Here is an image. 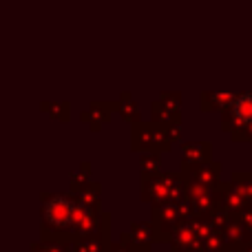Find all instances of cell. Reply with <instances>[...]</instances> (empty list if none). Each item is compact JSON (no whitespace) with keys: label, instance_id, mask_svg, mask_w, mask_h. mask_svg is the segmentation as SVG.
Returning <instances> with one entry per match:
<instances>
[{"label":"cell","instance_id":"ba28073f","mask_svg":"<svg viewBox=\"0 0 252 252\" xmlns=\"http://www.w3.org/2000/svg\"><path fill=\"white\" fill-rule=\"evenodd\" d=\"M122 244H126L130 250L135 252H151L153 246L157 244L155 241V230H153L151 221H135L130 223L128 232H122L118 237Z\"/></svg>","mask_w":252,"mask_h":252},{"label":"cell","instance_id":"d6986e66","mask_svg":"<svg viewBox=\"0 0 252 252\" xmlns=\"http://www.w3.org/2000/svg\"><path fill=\"white\" fill-rule=\"evenodd\" d=\"M78 195V199L82 204H89V206H102V184L100 182H89L84 188L80 190H73Z\"/></svg>","mask_w":252,"mask_h":252},{"label":"cell","instance_id":"e0dca14e","mask_svg":"<svg viewBox=\"0 0 252 252\" xmlns=\"http://www.w3.org/2000/svg\"><path fill=\"white\" fill-rule=\"evenodd\" d=\"M118 113L122 115V120H124V122H128L130 126L142 122V115H139L142 111H139V104H137V100H135L128 91L120 93V97H118Z\"/></svg>","mask_w":252,"mask_h":252},{"label":"cell","instance_id":"ffe728a7","mask_svg":"<svg viewBox=\"0 0 252 252\" xmlns=\"http://www.w3.org/2000/svg\"><path fill=\"white\" fill-rule=\"evenodd\" d=\"M230 182L235 184L237 190H239L246 199L252 201V170H232Z\"/></svg>","mask_w":252,"mask_h":252},{"label":"cell","instance_id":"8992f818","mask_svg":"<svg viewBox=\"0 0 252 252\" xmlns=\"http://www.w3.org/2000/svg\"><path fill=\"white\" fill-rule=\"evenodd\" d=\"M248 124H252V91H241L230 109L221 113V128L230 135Z\"/></svg>","mask_w":252,"mask_h":252},{"label":"cell","instance_id":"2e32d148","mask_svg":"<svg viewBox=\"0 0 252 252\" xmlns=\"http://www.w3.org/2000/svg\"><path fill=\"white\" fill-rule=\"evenodd\" d=\"M111 228L91 237H82L71 244V252H109L111 250Z\"/></svg>","mask_w":252,"mask_h":252},{"label":"cell","instance_id":"52a82bcc","mask_svg":"<svg viewBox=\"0 0 252 252\" xmlns=\"http://www.w3.org/2000/svg\"><path fill=\"white\" fill-rule=\"evenodd\" d=\"M118 111V100H93L89 109L80 113V122L87 124L93 133H100L106 124L111 122V115Z\"/></svg>","mask_w":252,"mask_h":252},{"label":"cell","instance_id":"8fae6325","mask_svg":"<svg viewBox=\"0 0 252 252\" xmlns=\"http://www.w3.org/2000/svg\"><path fill=\"white\" fill-rule=\"evenodd\" d=\"M210 159H213V144L210 142H182V157H179L182 170L195 168Z\"/></svg>","mask_w":252,"mask_h":252},{"label":"cell","instance_id":"83f0119b","mask_svg":"<svg viewBox=\"0 0 252 252\" xmlns=\"http://www.w3.org/2000/svg\"><path fill=\"white\" fill-rule=\"evenodd\" d=\"M226 252H246V250H230V248H228Z\"/></svg>","mask_w":252,"mask_h":252},{"label":"cell","instance_id":"603a6c76","mask_svg":"<svg viewBox=\"0 0 252 252\" xmlns=\"http://www.w3.org/2000/svg\"><path fill=\"white\" fill-rule=\"evenodd\" d=\"M139 170L142 173H157V170H161V153L157 151L139 153Z\"/></svg>","mask_w":252,"mask_h":252},{"label":"cell","instance_id":"5b68a950","mask_svg":"<svg viewBox=\"0 0 252 252\" xmlns=\"http://www.w3.org/2000/svg\"><path fill=\"white\" fill-rule=\"evenodd\" d=\"M151 120L161 126L182 124V93L161 91L159 97L151 102Z\"/></svg>","mask_w":252,"mask_h":252},{"label":"cell","instance_id":"7402d4cb","mask_svg":"<svg viewBox=\"0 0 252 252\" xmlns=\"http://www.w3.org/2000/svg\"><path fill=\"white\" fill-rule=\"evenodd\" d=\"M25 252H71V244H62V241H49L38 239L29 246Z\"/></svg>","mask_w":252,"mask_h":252},{"label":"cell","instance_id":"7c38bea8","mask_svg":"<svg viewBox=\"0 0 252 252\" xmlns=\"http://www.w3.org/2000/svg\"><path fill=\"white\" fill-rule=\"evenodd\" d=\"M188 179L192 184H199V186H208V188H217L221 184V173H223V164L221 161H206L199 164L195 168H188Z\"/></svg>","mask_w":252,"mask_h":252},{"label":"cell","instance_id":"4316f807","mask_svg":"<svg viewBox=\"0 0 252 252\" xmlns=\"http://www.w3.org/2000/svg\"><path fill=\"white\" fill-rule=\"evenodd\" d=\"M109 252H135V250H130L128 248V246H126V244H122V241H111V250Z\"/></svg>","mask_w":252,"mask_h":252},{"label":"cell","instance_id":"44dd1931","mask_svg":"<svg viewBox=\"0 0 252 252\" xmlns=\"http://www.w3.org/2000/svg\"><path fill=\"white\" fill-rule=\"evenodd\" d=\"M91 173H93L91 161H82V164L78 166V170L71 175L69 190H80V188H84L89 182H91Z\"/></svg>","mask_w":252,"mask_h":252},{"label":"cell","instance_id":"ac0fdd59","mask_svg":"<svg viewBox=\"0 0 252 252\" xmlns=\"http://www.w3.org/2000/svg\"><path fill=\"white\" fill-rule=\"evenodd\" d=\"M40 111L47 113L51 120H58V122L66 124L71 120V104L69 102H42L40 104Z\"/></svg>","mask_w":252,"mask_h":252},{"label":"cell","instance_id":"d4e9b609","mask_svg":"<svg viewBox=\"0 0 252 252\" xmlns=\"http://www.w3.org/2000/svg\"><path fill=\"white\" fill-rule=\"evenodd\" d=\"M230 142H235V144H248L250 151H252V124L241 126L239 130L230 133Z\"/></svg>","mask_w":252,"mask_h":252},{"label":"cell","instance_id":"6da1fadb","mask_svg":"<svg viewBox=\"0 0 252 252\" xmlns=\"http://www.w3.org/2000/svg\"><path fill=\"white\" fill-rule=\"evenodd\" d=\"M89 210L73 190L66 192H40V239L73 244L75 228Z\"/></svg>","mask_w":252,"mask_h":252},{"label":"cell","instance_id":"30bf717a","mask_svg":"<svg viewBox=\"0 0 252 252\" xmlns=\"http://www.w3.org/2000/svg\"><path fill=\"white\" fill-rule=\"evenodd\" d=\"M188 199L192 201L195 217H208V215L219 206L217 188L199 186V184H192V182H190V186H188Z\"/></svg>","mask_w":252,"mask_h":252},{"label":"cell","instance_id":"f1b7e54d","mask_svg":"<svg viewBox=\"0 0 252 252\" xmlns=\"http://www.w3.org/2000/svg\"><path fill=\"white\" fill-rule=\"evenodd\" d=\"M246 252H252V244H250V246H248V250H246Z\"/></svg>","mask_w":252,"mask_h":252},{"label":"cell","instance_id":"5bb4252c","mask_svg":"<svg viewBox=\"0 0 252 252\" xmlns=\"http://www.w3.org/2000/svg\"><path fill=\"white\" fill-rule=\"evenodd\" d=\"M223 239H226L230 250H248V246L252 244V232L244 226L239 215H235L230 223L223 228Z\"/></svg>","mask_w":252,"mask_h":252},{"label":"cell","instance_id":"277c9868","mask_svg":"<svg viewBox=\"0 0 252 252\" xmlns=\"http://www.w3.org/2000/svg\"><path fill=\"white\" fill-rule=\"evenodd\" d=\"M186 221L179 210V204H161V206H151V223L155 230V241L157 244H168L173 232L177 230L182 223Z\"/></svg>","mask_w":252,"mask_h":252},{"label":"cell","instance_id":"9c48e42d","mask_svg":"<svg viewBox=\"0 0 252 252\" xmlns=\"http://www.w3.org/2000/svg\"><path fill=\"white\" fill-rule=\"evenodd\" d=\"M168 246L173 252H206L204 241H201V237L195 232L192 221H184L182 226L173 232Z\"/></svg>","mask_w":252,"mask_h":252},{"label":"cell","instance_id":"9a60e30c","mask_svg":"<svg viewBox=\"0 0 252 252\" xmlns=\"http://www.w3.org/2000/svg\"><path fill=\"white\" fill-rule=\"evenodd\" d=\"M217 201H219V206H221V208L230 210L232 215H239L241 210L250 204V201L246 199L239 190H237V186L232 182H221L217 186Z\"/></svg>","mask_w":252,"mask_h":252},{"label":"cell","instance_id":"4fadbf2b","mask_svg":"<svg viewBox=\"0 0 252 252\" xmlns=\"http://www.w3.org/2000/svg\"><path fill=\"white\" fill-rule=\"evenodd\" d=\"M239 93L228 91H201L199 93V111L201 113H223L230 109L232 102L237 100Z\"/></svg>","mask_w":252,"mask_h":252},{"label":"cell","instance_id":"7a4b0ae2","mask_svg":"<svg viewBox=\"0 0 252 252\" xmlns=\"http://www.w3.org/2000/svg\"><path fill=\"white\" fill-rule=\"evenodd\" d=\"M190 179L182 168L177 170H157V173H142L139 170V199L144 204H179L188 197Z\"/></svg>","mask_w":252,"mask_h":252},{"label":"cell","instance_id":"cb8c5ba5","mask_svg":"<svg viewBox=\"0 0 252 252\" xmlns=\"http://www.w3.org/2000/svg\"><path fill=\"white\" fill-rule=\"evenodd\" d=\"M232 217H235V215H232L230 210H226V208H221V206H217V208H215L213 213L208 215V221L213 223V228H217V230L223 232V228L230 223Z\"/></svg>","mask_w":252,"mask_h":252},{"label":"cell","instance_id":"484cf974","mask_svg":"<svg viewBox=\"0 0 252 252\" xmlns=\"http://www.w3.org/2000/svg\"><path fill=\"white\" fill-rule=\"evenodd\" d=\"M239 219H241V221H244V226H246V228H248V230L252 232V201H250V204L246 206V208L239 213Z\"/></svg>","mask_w":252,"mask_h":252},{"label":"cell","instance_id":"3957f363","mask_svg":"<svg viewBox=\"0 0 252 252\" xmlns=\"http://www.w3.org/2000/svg\"><path fill=\"white\" fill-rule=\"evenodd\" d=\"M175 144L168 137V128L153 120L148 122H137L130 128V151L133 153H168Z\"/></svg>","mask_w":252,"mask_h":252}]
</instances>
